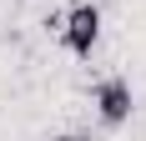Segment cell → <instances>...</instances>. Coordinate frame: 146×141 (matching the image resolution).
I'll list each match as a JSON object with an SVG mask.
<instances>
[{
    "instance_id": "6da1fadb",
    "label": "cell",
    "mask_w": 146,
    "mask_h": 141,
    "mask_svg": "<svg viewBox=\"0 0 146 141\" xmlns=\"http://www.w3.org/2000/svg\"><path fill=\"white\" fill-rule=\"evenodd\" d=\"M60 41H66V51H71L76 61H91V51L101 41V5L76 0L71 10H66V20H60Z\"/></svg>"
},
{
    "instance_id": "7a4b0ae2",
    "label": "cell",
    "mask_w": 146,
    "mask_h": 141,
    "mask_svg": "<svg viewBox=\"0 0 146 141\" xmlns=\"http://www.w3.org/2000/svg\"><path fill=\"white\" fill-rule=\"evenodd\" d=\"M91 106H96V116H101V126H126L131 121V86L121 81V76H106L96 91H91Z\"/></svg>"
}]
</instances>
